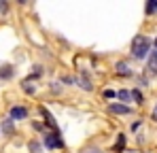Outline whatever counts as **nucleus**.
I'll list each match as a JSON object with an SVG mask.
<instances>
[{
    "label": "nucleus",
    "instance_id": "obj_19",
    "mask_svg": "<svg viewBox=\"0 0 157 153\" xmlns=\"http://www.w3.org/2000/svg\"><path fill=\"white\" fill-rule=\"evenodd\" d=\"M153 45H155V51H157V38H155V43H153Z\"/></svg>",
    "mask_w": 157,
    "mask_h": 153
},
{
    "label": "nucleus",
    "instance_id": "obj_10",
    "mask_svg": "<svg viewBox=\"0 0 157 153\" xmlns=\"http://www.w3.org/2000/svg\"><path fill=\"white\" fill-rule=\"evenodd\" d=\"M78 85H81L83 89H87V92H91V89H94L91 81H89V79H85V76H81V79H78Z\"/></svg>",
    "mask_w": 157,
    "mask_h": 153
},
{
    "label": "nucleus",
    "instance_id": "obj_3",
    "mask_svg": "<svg viewBox=\"0 0 157 153\" xmlns=\"http://www.w3.org/2000/svg\"><path fill=\"white\" fill-rule=\"evenodd\" d=\"M108 111L115 113V115H130L132 106H128V104H119V102H110V104H108Z\"/></svg>",
    "mask_w": 157,
    "mask_h": 153
},
{
    "label": "nucleus",
    "instance_id": "obj_5",
    "mask_svg": "<svg viewBox=\"0 0 157 153\" xmlns=\"http://www.w3.org/2000/svg\"><path fill=\"white\" fill-rule=\"evenodd\" d=\"M115 70H117V75H123V76H130V75H132L130 66H128L125 62H117V66H115Z\"/></svg>",
    "mask_w": 157,
    "mask_h": 153
},
{
    "label": "nucleus",
    "instance_id": "obj_17",
    "mask_svg": "<svg viewBox=\"0 0 157 153\" xmlns=\"http://www.w3.org/2000/svg\"><path fill=\"white\" fill-rule=\"evenodd\" d=\"M83 153H100V149H96V147H89V149H85Z\"/></svg>",
    "mask_w": 157,
    "mask_h": 153
},
{
    "label": "nucleus",
    "instance_id": "obj_8",
    "mask_svg": "<svg viewBox=\"0 0 157 153\" xmlns=\"http://www.w3.org/2000/svg\"><path fill=\"white\" fill-rule=\"evenodd\" d=\"M13 130H15V128H13V119H11V117L2 121V132H6V134H13Z\"/></svg>",
    "mask_w": 157,
    "mask_h": 153
},
{
    "label": "nucleus",
    "instance_id": "obj_13",
    "mask_svg": "<svg viewBox=\"0 0 157 153\" xmlns=\"http://www.w3.org/2000/svg\"><path fill=\"white\" fill-rule=\"evenodd\" d=\"M123 145H125V136L121 134V136L117 138V145H115V149H123Z\"/></svg>",
    "mask_w": 157,
    "mask_h": 153
},
{
    "label": "nucleus",
    "instance_id": "obj_6",
    "mask_svg": "<svg viewBox=\"0 0 157 153\" xmlns=\"http://www.w3.org/2000/svg\"><path fill=\"white\" fill-rule=\"evenodd\" d=\"M149 73L157 75V51H151V57H149Z\"/></svg>",
    "mask_w": 157,
    "mask_h": 153
},
{
    "label": "nucleus",
    "instance_id": "obj_16",
    "mask_svg": "<svg viewBox=\"0 0 157 153\" xmlns=\"http://www.w3.org/2000/svg\"><path fill=\"white\" fill-rule=\"evenodd\" d=\"M142 126V121H140V119H138V121H134V124H132V130H134V132H136V130H138V128Z\"/></svg>",
    "mask_w": 157,
    "mask_h": 153
},
{
    "label": "nucleus",
    "instance_id": "obj_18",
    "mask_svg": "<svg viewBox=\"0 0 157 153\" xmlns=\"http://www.w3.org/2000/svg\"><path fill=\"white\" fill-rule=\"evenodd\" d=\"M153 119L157 121V104H155V108H153Z\"/></svg>",
    "mask_w": 157,
    "mask_h": 153
},
{
    "label": "nucleus",
    "instance_id": "obj_11",
    "mask_svg": "<svg viewBox=\"0 0 157 153\" xmlns=\"http://www.w3.org/2000/svg\"><path fill=\"white\" fill-rule=\"evenodd\" d=\"M157 11V0H149L147 2V15H153Z\"/></svg>",
    "mask_w": 157,
    "mask_h": 153
},
{
    "label": "nucleus",
    "instance_id": "obj_15",
    "mask_svg": "<svg viewBox=\"0 0 157 153\" xmlns=\"http://www.w3.org/2000/svg\"><path fill=\"white\" fill-rule=\"evenodd\" d=\"M104 96H106V98H115V96H117V94H115V92H113V89H106V92H104Z\"/></svg>",
    "mask_w": 157,
    "mask_h": 153
},
{
    "label": "nucleus",
    "instance_id": "obj_9",
    "mask_svg": "<svg viewBox=\"0 0 157 153\" xmlns=\"http://www.w3.org/2000/svg\"><path fill=\"white\" fill-rule=\"evenodd\" d=\"M13 76V68L11 66H2L0 68V79H11Z\"/></svg>",
    "mask_w": 157,
    "mask_h": 153
},
{
    "label": "nucleus",
    "instance_id": "obj_7",
    "mask_svg": "<svg viewBox=\"0 0 157 153\" xmlns=\"http://www.w3.org/2000/svg\"><path fill=\"white\" fill-rule=\"evenodd\" d=\"M117 98L121 100V104H123V102H130V100H132V92H128V89H121V92H117Z\"/></svg>",
    "mask_w": 157,
    "mask_h": 153
},
{
    "label": "nucleus",
    "instance_id": "obj_1",
    "mask_svg": "<svg viewBox=\"0 0 157 153\" xmlns=\"http://www.w3.org/2000/svg\"><path fill=\"white\" fill-rule=\"evenodd\" d=\"M149 51H151V41L147 38V36H136L134 38V43H132V55L136 57V60H144L147 55H149Z\"/></svg>",
    "mask_w": 157,
    "mask_h": 153
},
{
    "label": "nucleus",
    "instance_id": "obj_2",
    "mask_svg": "<svg viewBox=\"0 0 157 153\" xmlns=\"http://www.w3.org/2000/svg\"><path fill=\"white\" fill-rule=\"evenodd\" d=\"M45 145H47V149H62L64 140L59 138V134H47L45 136Z\"/></svg>",
    "mask_w": 157,
    "mask_h": 153
},
{
    "label": "nucleus",
    "instance_id": "obj_12",
    "mask_svg": "<svg viewBox=\"0 0 157 153\" xmlns=\"http://www.w3.org/2000/svg\"><path fill=\"white\" fill-rule=\"evenodd\" d=\"M132 98H134V100L138 102V104H140V102L144 100V98H142V94H140V92H138V89H132Z\"/></svg>",
    "mask_w": 157,
    "mask_h": 153
},
{
    "label": "nucleus",
    "instance_id": "obj_4",
    "mask_svg": "<svg viewBox=\"0 0 157 153\" xmlns=\"http://www.w3.org/2000/svg\"><path fill=\"white\" fill-rule=\"evenodd\" d=\"M9 117H11L13 121H21V119L28 117V108L26 106H13L11 113H9Z\"/></svg>",
    "mask_w": 157,
    "mask_h": 153
},
{
    "label": "nucleus",
    "instance_id": "obj_14",
    "mask_svg": "<svg viewBox=\"0 0 157 153\" xmlns=\"http://www.w3.org/2000/svg\"><path fill=\"white\" fill-rule=\"evenodd\" d=\"M30 151L32 153H40V145H38V143H30Z\"/></svg>",
    "mask_w": 157,
    "mask_h": 153
}]
</instances>
